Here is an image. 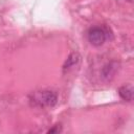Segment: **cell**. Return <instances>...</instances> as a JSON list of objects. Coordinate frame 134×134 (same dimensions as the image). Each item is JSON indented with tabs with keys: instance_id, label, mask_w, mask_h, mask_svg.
<instances>
[{
	"instance_id": "6da1fadb",
	"label": "cell",
	"mask_w": 134,
	"mask_h": 134,
	"mask_svg": "<svg viewBox=\"0 0 134 134\" xmlns=\"http://www.w3.org/2000/svg\"><path fill=\"white\" fill-rule=\"evenodd\" d=\"M32 102L40 107H52L58 102V95L51 90H42L32 95Z\"/></svg>"
},
{
	"instance_id": "7a4b0ae2",
	"label": "cell",
	"mask_w": 134,
	"mask_h": 134,
	"mask_svg": "<svg viewBox=\"0 0 134 134\" xmlns=\"http://www.w3.org/2000/svg\"><path fill=\"white\" fill-rule=\"evenodd\" d=\"M88 40L94 46H100L107 40V34L104 28L94 26L91 27L88 31Z\"/></svg>"
},
{
	"instance_id": "3957f363",
	"label": "cell",
	"mask_w": 134,
	"mask_h": 134,
	"mask_svg": "<svg viewBox=\"0 0 134 134\" xmlns=\"http://www.w3.org/2000/svg\"><path fill=\"white\" fill-rule=\"evenodd\" d=\"M117 66H118L117 62H114V61L107 63V64L102 68V71H100L102 77H103L104 80H106V81L111 80V79L114 76V74H115V72H116V70H117Z\"/></svg>"
},
{
	"instance_id": "277c9868",
	"label": "cell",
	"mask_w": 134,
	"mask_h": 134,
	"mask_svg": "<svg viewBox=\"0 0 134 134\" xmlns=\"http://www.w3.org/2000/svg\"><path fill=\"white\" fill-rule=\"evenodd\" d=\"M119 96L127 102H131L133 99V88L131 86H122L118 89Z\"/></svg>"
},
{
	"instance_id": "5b68a950",
	"label": "cell",
	"mask_w": 134,
	"mask_h": 134,
	"mask_svg": "<svg viewBox=\"0 0 134 134\" xmlns=\"http://www.w3.org/2000/svg\"><path fill=\"white\" fill-rule=\"evenodd\" d=\"M79 60H80V55H79V53H76V52H72V53H70L69 57L67 58L66 62H65L64 65H63V70L66 71V70H68V69H70V68L73 67L75 64H77Z\"/></svg>"
},
{
	"instance_id": "8992f818",
	"label": "cell",
	"mask_w": 134,
	"mask_h": 134,
	"mask_svg": "<svg viewBox=\"0 0 134 134\" xmlns=\"http://www.w3.org/2000/svg\"><path fill=\"white\" fill-rule=\"evenodd\" d=\"M59 132H61V126L60 125H57V126H54L48 130V133H59Z\"/></svg>"
},
{
	"instance_id": "52a82bcc",
	"label": "cell",
	"mask_w": 134,
	"mask_h": 134,
	"mask_svg": "<svg viewBox=\"0 0 134 134\" xmlns=\"http://www.w3.org/2000/svg\"><path fill=\"white\" fill-rule=\"evenodd\" d=\"M127 1H129V2H131V1H132V0H127Z\"/></svg>"
}]
</instances>
